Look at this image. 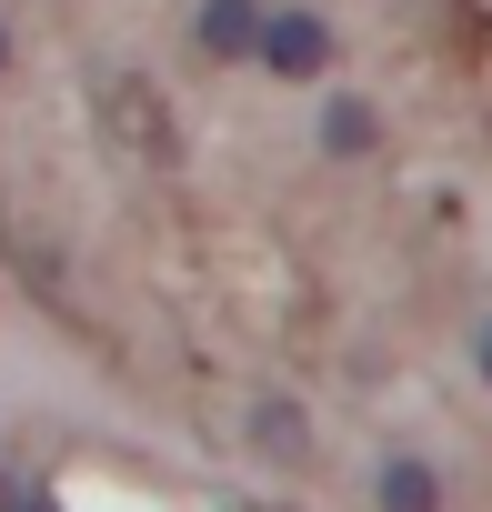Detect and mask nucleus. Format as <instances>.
<instances>
[{
    "instance_id": "3",
    "label": "nucleus",
    "mask_w": 492,
    "mask_h": 512,
    "mask_svg": "<svg viewBox=\"0 0 492 512\" xmlns=\"http://www.w3.org/2000/svg\"><path fill=\"white\" fill-rule=\"evenodd\" d=\"M312 141H322V161H372L382 121H372V101H362V91H322V121H312Z\"/></svg>"
},
{
    "instance_id": "6",
    "label": "nucleus",
    "mask_w": 492,
    "mask_h": 512,
    "mask_svg": "<svg viewBox=\"0 0 492 512\" xmlns=\"http://www.w3.org/2000/svg\"><path fill=\"white\" fill-rule=\"evenodd\" d=\"M0 81H11V21H0Z\"/></svg>"
},
{
    "instance_id": "2",
    "label": "nucleus",
    "mask_w": 492,
    "mask_h": 512,
    "mask_svg": "<svg viewBox=\"0 0 492 512\" xmlns=\"http://www.w3.org/2000/svg\"><path fill=\"white\" fill-rule=\"evenodd\" d=\"M262 31H272V0H201V11H191V41L221 71H252L262 61Z\"/></svg>"
},
{
    "instance_id": "5",
    "label": "nucleus",
    "mask_w": 492,
    "mask_h": 512,
    "mask_svg": "<svg viewBox=\"0 0 492 512\" xmlns=\"http://www.w3.org/2000/svg\"><path fill=\"white\" fill-rule=\"evenodd\" d=\"M472 372H482V382H492V322H482V332H472Z\"/></svg>"
},
{
    "instance_id": "4",
    "label": "nucleus",
    "mask_w": 492,
    "mask_h": 512,
    "mask_svg": "<svg viewBox=\"0 0 492 512\" xmlns=\"http://www.w3.org/2000/svg\"><path fill=\"white\" fill-rule=\"evenodd\" d=\"M372 502H382V512H442V482H432V462L392 452V462H382V482H372Z\"/></svg>"
},
{
    "instance_id": "1",
    "label": "nucleus",
    "mask_w": 492,
    "mask_h": 512,
    "mask_svg": "<svg viewBox=\"0 0 492 512\" xmlns=\"http://www.w3.org/2000/svg\"><path fill=\"white\" fill-rule=\"evenodd\" d=\"M332 21H322V0H272V31H262V81H282V91H322L332 81Z\"/></svg>"
}]
</instances>
